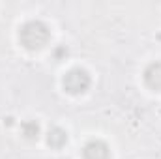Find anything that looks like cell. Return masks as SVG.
Masks as SVG:
<instances>
[{
    "instance_id": "cell-1",
    "label": "cell",
    "mask_w": 161,
    "mask_h": 159,
    "mask_svg": "<svg viewBox=\"0 0 161 159\" xmlns=\"http://www.w3.org/2000/svg\"><path fill=\"white\" fill-rule=\"evenodd\" d=\"M49 40H51V28L40 19L26 21L19 28V41L28 51H40L49 43Z\"/></svg>"
},
{
    "instance_id": "cell-2",
    "label": "cell",
    "mask_w": 161,
    "mask_h": 159,
    "mask_svg": "<svg viewBox=\"0 0 161 159\" xmlns=\"http://www.w3.org/2000/svg\"><path fill=\"white\" fill-rule=\"evenodd\" d=\"M92 84V79H90V73L82 68H71L69 71L64 73L62 77V86L68 94L71 96H80L84 94Z\"/></svg>"
},
{
    "instance_id": "cell-3",
    "label": "cell",
    "mask_w": 161,
    "mask_h": 159,
    "mask_svg": "<svg viewBox=\"0 0 161 159\" xmlns=\"http://www.w3.org/2000/svg\"><path fill=\"white\" fill-rule=\"evenodd\" d=\"M82 159H111V148L101 139H92L82 146Z\"/></svg>"
},
{
    "instance_id": "cell-4",
    "label": "cell",
    "mask_w": 161,
    "mask_h": 159,
    "mask_svg": "<svg viewBox=\"0 0 161 159\" xmlns=\"http://www.w3.org/2000/svg\"><path fill=\"white\" fill-rule=\"evenodd\" d=\"M142 79H144V84H146L150 90L161 92V60L150 62V64L144 68Z\"/></svg>"
},
{
    "instance_id": "cell-5",
    "label": "cell",
    "mask_w": 161,
    "mask_h": 159,
    "mask_svg": "<svg viewBox=\"0 0 161 159\" xmlns=\"http://www.w3.org/2000/svg\"><path fill=\"white\" fill-rule=\"evenodd\" d=\"M66 142H68V131H66V129H62V127H58V125H53V127L47 131V144H49L51 148L60 150V148L66 146Z\"/></svg>"
},
{
    "instance_id": "cell-6",
    "label": "cell",
    "mask_w": 161,
    "mask_h": 159,
    "mask_svg": "<svg viewBox=\"0 0 161 159\" xmlns=\"http://www.w3.org/2000/svg\"><path fill=\"white\" fill-rule=\"evenodd\" d=\"M40 133H41V127L36 120H25V122H21V135L26 140H36L40 137Z\"/></svg>"
},
{
    "instance_id": "cell-7",
    "label": "cell",
    "mask_w": 161,
    "mask_h": 159,
    "mask_svg": "<svg viewBox=\"0 0 161 159\" xmlns=\"http://www.w3.org/2000/svg\"><path fill=\"white\" fill-rule=\"evenodd\" d=\"M54 56H56V60H60L62 56H68V49H66V47H58V49L54 51Z\"/></svg>"
}]
</instances>
